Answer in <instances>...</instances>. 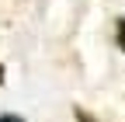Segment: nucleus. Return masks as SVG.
<instances>
[{
	"label": "nucleus",
	"mask_w": 125,
	"mask_h": 122,
	"mask_svg": "<svg viewBox=\"0 0 125 122\" xmlns=\"http://www.w3.org/2000/svg\"><path fill=\"white\" fill-rule=\"evenodd\" d=\"M0 122H24L21 115H0Z\"/></svg>",
	"instance_id": "f03ea898"
},
{
	"label": "nucleus",
	"mask_w": 125,
	"mask_h": 122,
	"mask_svg": "<svg viewBox=\"0 0 125 122\" xmlns=\"http://www.w3.org/2000/svg\"><path fill=\"white\" fill-rule=\"evenodd\" d=\"M76 122H94V119H90L87 112H76Z\"/></svg>",
	"instance_id": "7ed1b4c3"
},
{
	"label": "nucleus",
	"mask_w": 125,
	"mask_h": 122,
	"mask_svg": "<svg viewBox=\"0 0 125 122\" xmlns=\"http://www.w3.org/2000/svg\"><path fill=\"white\" fill-rule=\"evenodd\" d=\"M0 84H4V66H0Z\"/></svg>",
	"instance_id": "20e7f679"
},
{
	"label": "nucleus",
	"mask_w": 125,
	"mask_h": 122,
	"mask_svg": "<svg viewBox=\"0 0 125 122\" xmlns=\"http://www.w3.org/2000/svg\"><path fill=\"white\" fill-rule=\"evenodd\" d=\"M118 49H122V52H125V18H122V21H118Z\"/></svg>",
	"instance_id": "f257e3e1"
}]
</instances>
